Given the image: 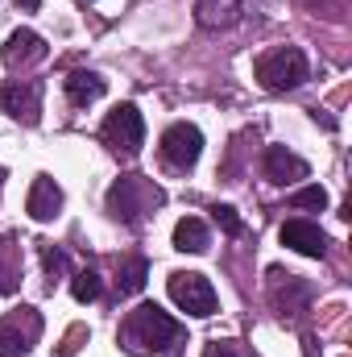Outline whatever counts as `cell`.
Segmentation results:
<instances>
[{
	"label": "cell",
	"mask_w": 352,
	"mask_h": 357,
	"mask_svg": "<svg viewBox=\"0 0 352 357\" xmlns=\"http://www.w3.org/2000/svg\"><path fill=\"white\" fill-rule=\"evenodd\" d=\"M265 178L269 183H294V178H307V162L286 150V146H269L265 150Z\"/></svg>",
	"instance_id": "11"
},
{
	"label": "cell",
	"mask_w": 352,
	"mask_h": 357,
	"mask_svg": "<svg viewBox=\"0 0 352 357\" xmlns=\"http://www.w3.org/2000/svg\"><path fill=\"white\" fill-rule=\"evenodd\" d=\"M203 357H245V354H241L232 341H211V345L203 349Z\"/></svg>",
	"instance_id": "23"
},
{
	"label": "cell",
	"mask_w": 352,
	"mask_h": 357,
	"mask_svg": "<svg viewBox=\"0 0 352 357\" xmlns=\"http://www.w3.org/2000/svg\"><path fill=\"white\" fill-rule=\"evenodd\" d=\"M133 333L154 357H178V349L186 345V328L175 316H166L158 303H141L133 312Z\"/></svg>",
	"instance_id": "1"
},
{
	"label": "cell",
	"mask_w": 352,
	"mask_h": 357,
	"mask_svg": "<svg viewBox=\"0 0 352 357\" xmlns=\"http://www.w3.org/2000/svg\"><path fill=\"white\" fill-rule=\"evenodd\" d=\"M307 75H311V63L298 46H278L257 59V79L265 91H294L307 84Z\"/></svg>",
	"instance_id": "2"
},
{
	"label": "cell",
	"mask_w": 352,
	"mask_h": 357,
	"mask_svg": "<svg viewBox=\"0 0 352 357\" xmlns=\"http://www.w3.org/2000/svg\"><path fill=\"white\" fill-rule=\"evenodd\" d=\"M145 183L137 175H125L116 178L112 187H108V212L116 216V220H137L141 216V208H145V199H137V191H141Z\"/></svg>",
	"instance_id": "10"
},
{
	"label": "cell",
	"mask_w": 352,
	"mask_h": 357,
	"mask_svg": "<svg viewBox=\"0 0 352 357\" xmlns=\"http://www.w3.org/2000/svg\"><path fill=\"white\" fill-rule=\"evenodd\" d=\"M63 88H67V100L75 104V108H88V104H95L99 96H104V79L95 75V71H71L67 79H63Z\"/></svg>",
	"instance_id": "13"
},
{
	"label": "cell",
	"mask_w": 352,
	"mask_h": 357,
	"mask_svg": "<svg viewBox=\"0 0 352 357\" xmlns=\"http://www.w3.org/2000/svg\"><path fill=\"white\" fill-rule=\"evenodd\" d=\"M145 274H150V266H145V258H133L129 266L116 274V287H120V295H137L141 287H145Z\"/></svg>",
	"instance_id": "16"
},
{
	"label": "cell",
	"mask_w": 352,
	"mask_h": 357,
	"mask_svg": "<svg viewBox=\"0 0 352 357\" xmlns=\"http://www.w3.org/2000/svg\"><path fill=\"white\" fill-rule=\"evenodd\" d=\"M211 220H216L228 237H241V233H245V220L237 216V208H232V204H216V208H211Z\"/></svg>",
	"instance_id": "19"
},
{
	"label": "cell",
	"mask_w": 352,
	"mask_h": 357,
	"mask_svg": "<svg viewBox=\"0 0 352 357\" xmlns=\"http://www.w3.org/2000/svg\"><path fill=\"white\" fill-rule=\"evenodd\" d=\"M290 208H303V212H323L328 208V191L323 187H303L290 195Z\"/></svg>",
	"instance_id": "18"
},
{
	"label": "cell",
	"mask_w": 352,
	"mask_h": 357,
	"mask_svg": "<svg viewBox=\"0 0 352 357\" xmlns=\"http://www.w3.org/2000/svg\"><path fill=\"white\" fill-rule=\"evenodd\" d=\"M83 341H88V328H83V324H75V328L67 333V341L58 345V357H71V354H79V345H83Z\"/></svg>",
	"instance_id": "22"
},
{
	"label": "cell",
	"mask_w": 352,
	"mask_h": 357,
	"mask_svg": "<svg viewBox=\"0 0 352 357\" xmlns=\"http://www.w3.org/2000/svg\"><path fill=\"white\" fill-rule=\"evenodd\" d=\"M0 112H8V116H17V121H25V125H38V112H42V84H38V79H29V84H21V79L0 84Z\"/></svg>",
	"instance_id": "7"
},
{
	"label": "cell",
	"mask_w": 352,
	"mask_h": 357,
	"mask_svg": "<svg viewBox=\"0 0 352 357\" xmlns=\"http://www.w3.org/2000/svg\"><path fill=\"white\" fill-rule=\"evenodd\" d=\"M207 245H211V237H207V225L199 216H182L175 225V250L178 254H203Z\"/></svg>",
	"instance_id": "14"
},
{
	"label": "cell",
	"mask_w": 352,
	"mask_h": 357,
	"mask_svg": "<svg viewBox=\"0 0 352 357\" xmlns=\"http://www.w3.org/2000/svg\"><path fill=\"white\" fill-rule=\"evenodd\" d=\"M99 133H104V142H108L116 154H137L141 142H145V121H141L137 104H116V108L108 112V121H104Z\"/></svg>",
	"instance_id": "4"
},
{
	"label": "cell",
	"mask_w": 352,
	"mask_h": 357,
	"mask_svg": "<svg viewBox=\"0 0 352 357\" xmlns=\"http://www.w3.org/2000/svg\"><path fill=\"white\" fill-rule=\"evenodd\" d=\"M162 162L170 167V171H191L195 162H199V154H203V133H199V125H191V121H175L166 133H162Z\"/></svg>",
	"instance_id": "5"
},
{
	"label": "cell",
	"mask_w": 352,
	"mask_h": 357,
	"mask_svg": "<svg viewBox=\"0 0 352 357\" xmlns=\"http://www.w3.org/2000/svg\"><path fill=\"white\" fill-rule=\"evenodd\" d=\"M99 291H104V282H99V274H95V270H79V274L71 278V295H75L79 303L99 299Z\"/></svg>",
	"instance_id": "17"
},
{
	"label": "cell",
	"mask_w": 352,
	"mask_h": 357,
	"mask_svg": "<svg viewBox=\"0 0 352 357\" xmlns=\"http://www.w3.org/2000/svg\"><path fill=\"white\" fill-rule=\"evenodd\" d=\"M38 59H46V42L33 29H17L4 42V63L8 67H25V63H38Z\"/></svg>",
	"instance_id": "12"
},
{
	"label": "cell",
	"mask_w": 352,
	"mask_h": 357,
	"mask_svg": "<svg viewBox=\"0 0 352 357\" xmlns=\"http://www.w3.org/2000/svg\"><path fill=\"white\" fill-rule=\"evenodd\" d=\"M0 175H4V171H0Z\"/></svg>",
	"instance_id": "25"
},
{
	"label": "cell",
	"mask_w": 352,
	"mask_h": 357,
	"mask_svg": "<svg viewBox=\"0 0 352 357\" xmlns=\"http://www.w3.org/2000/svg\"><path fill=\"white\" fill-rule=\"evenodd\" d=\"M25 212H29V216H33L38 225L54 220V216L63 212V187H58V183H54L50 175H38V178H33V187H29Z\"/></svg>",
	"instance_id": "9"
},
{
	"label": "cell",
	"mask_w": 352,
	"mask_h": 357,
	"mask_svg": "<svg viewBox=\"0 0 352 357\" xmlns=\"http://www.w3.org/2000/svg\"><path fill=\"white\" fill-rule=\"evenodd\" d=\"M166 291H170V299H175L186 316H211L216 303H220L216 299V287L203 274H195V270H175L170 282H166Z\"/></svg>",
	"instance_id": "3"
},
{
	"label": "cell",
	"mask_w": 352,
	"mask_h": 357,
	"mask_svg": "<svg viewBox=\"0 0 352 357\" xmlns=\"http://www.w3.org/2000/svg\"><path fill=\"white\" fill-rule=\"evenodd\" d=\"M17 4H21V8H38V0H17Z\"/></svg>",
	"instance_id": "24"
},
{
	"label": "cell",
	"mask_w": 352,
	"mask_h": 357,
	"mask_svg": "<svg viewBox=\"0 0 352 357\" xmlns=\"http://www.w3.org/2000/svg\"><path fill=\"white\" fill-rule=\"evenodd\" d=\"M42 266H46L50 278H58V274H67V254L54 250V245H42Z\"/></svg>",
	"instance_id": "21"
},
{
	"label": "cell",
	"mask_w": 352,
	"mask_h": 357,
	"mask_svg": "<svg viewBox=\"0 0 352 357\" xmlns=\"http://www.w3.org/2000/svg\"><path fill=\"white\" fill-rule=\"evenodd\" d=\"M237 17H241V0H199L203 25H232Z\"/></svg>",
	"instance_id": "15"
},
{
	"label": "cell",
	"mask_w": 352,
	"mask_h": 357,
	"mask_svg": "<svg viewBox=\"0 0 352 357\" xmlns=\"http://www.w3.org/2000/svg\"><path fill=\"white\" fill-rule=\"evenodd\" d=\"M42 333V316L33 307H21L17 316L0 320V357H25Z\"/></svg>",
	"instance_id": "6"
},
{
	"label": "cell",
	"mask_w": 352,
	"mask_h": 357,
	"mask_svg": "<svg viewBox=\"0 0 352 357\" xmlns=\"http://www.w3.org/2000/svg\"><path fill=\"white\" fill-rule=\"evenodd\" d=\"M8 245H13V241L4 237V241H0V295H8V291L17 287V266H13V262H4V254H8Z\"/></svg>",
	"instance_id": "20"
},
{
	"label": "cell",
	"mask_w": 352,
	"mask_h": 357,
	"mask_svg": "<svg viewBox=\"0 0 352 357\" xmlns=\"http://www.w3.org/2000/svg\"><path fill=\"white\" fill-rule=\"evenodd\" d=\"M278 237H282V245H290V250L303 254V258H323V254H328V237H323V229L311 225V220H286V225L278 229Z\"/></svg>",
	"instance_id": "8"
}]
</instances>
